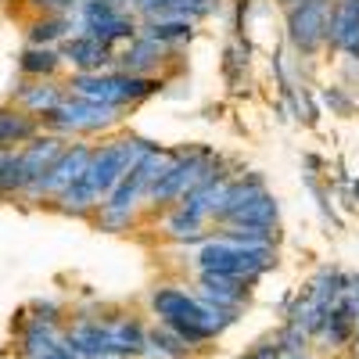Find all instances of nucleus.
Returning a JSON list of instances; mask_svg holds the SVG:
<instances>
[{
  "label": "nucleus",
  "instance_id": "5701e85b",
  "mask_svg": "<svg viewBox=\"0 0 359 359\" xmlns=\"http://www.w3.org/2000/svg\"><path fill=\"white\" fill-rule=\"evenodd\" d=\"M25 194V172L18 147H0V198H22Z\"/></svg>",
  "mask_w": 359,
  "mask_h": 359
},
{
  "label": "nucleus",
  "instance_id": "412c9836",
  "mask_svg": "<svg viewBox=\"0 0 359 359\" xmlns=\"http://www.w3.org/2000/svg\"><path fill=\"white\" fill-rule=\"evenodd\" d=\"M191 348L184 345L176 331H169L165 323H158V331H147V345H144V355L140 359H187Z\"/></svg>",
  "mask_w": 359,
  "mask_h": 359
},
{
  "label": "nucleus",
  "instance_id": "f3484780",
  "mask_svg": "<svg viewBox=\"0 0 359 359\" xmlns=\"http://www.w3.org/2000/svg\"><path fill=\"white\" fill-rule=\"evenodd\" d=\"M313 338L323 348H345V345H352V338H355V316L345 309V302H338L331 313H327V320L320 323V331Z\"/></svg>",
  "mask_w": 359,
  "mask_h": 359
},
{
  "label": "nucleus",
  "instance_id": "f03ea898",
  "mask_svg": "<svg viewBox=\"0 0 359 359\" xmlns=\"http://www.w3.org/2000/svg\"><path fill=\"white\" fill-rule=\"evenodd\" d=\"M69 94L86 97V101H101L111 108H133L147 97H155L165 86L158 76H137L123 69H104V72H72L65 79Z\"/></svg>",
  "mask_w": 359,
  "mask_h": 359
},
{
  "label": "nucleus",
  "instance_id": "9d476101",
  "mask_svg": "<svg viewBox=\"0 0 359 359\" xmlns=\"http://www.w3.org/2000/svg\"><path fill=\"white\" fill-rule=\"evenodd\" d=\"M151 313L165 327H176V323H198L201 327V298L194 291H180V287H155L151 291Z\"/></svg>",
  "mask_w": 359,
  "mask_h": 359
},
{
  "label": "nucleus",
  "instance_id": "a878e982",
  "mask_svg": "<svg viewBox=\"0 0 359 359\" xmlns=\"http://www.w3.org/2000/svg\"><path fill=\"white\" fill-rule=\"evenodd\" d=\"M219 11V0H169V8L162 18H187V22H201L208 15Z\"/></svg>",
  "mask_w": 359,
  "mask_h": 359
},
{
  "label": "nucleus",
  "instance_id": "4be33fe9",
  "mask_svg": "<svg viewBox=\"0 0 359 359\" xmlns=\"http://www.w3.org/2000/svg\"><path fill=\"white\" fill-rule=\"evenodd\" d=\"M72 36V18L69 15H40L29 25V43L33 47H54Z\"/></svg>",
  "mask_w": 359,
  "mask_h": 359
},
{
  "label": "nucleus",
  "instance_id": "ddd939ff",
  "mask_svg": "<svg viewBox=\"0 0 359 359\" xmlns=\"http://www.w3.org/2000/svg\"><path fill=\"white\" fill-rule=\"evenodd\" d=\"M198 298L216 302L226 309H245L252 298V284L248 280H233V277H216V273H198Z\"/></svg>",
  "mask_w": 359,
  "mask_h": 359
},
{
  "label": "nucleus",
  "instance_id": "473e14b6",
  "mask_svg": "<svg viewBox=\"0 0 359 359\" xmlns=\"http://www.w3.org/2000/svg\"><path fill=\"white\" fill-rule=\"evenodd\" d=\"M284 359H313L309 352H291V355H284Z\"/></svg>",
  "mask_w": 359,
  "mask_h": 359
},
{
  "label": "nucleus",
  "instance_id": "393cba45",
  "mask_svg": "<svg viewBox=\"0 0 359 359\" xmlns=\"http://www.w3.org/2000/svg\"><path fill=\"white\" fill-rule=\"evenodd\" d=\"M219 237L237 245H277V226H219Z\"/></svg>",
  "mask_w": 359,
  "mask_h": 359
},
{
  "label": "nucleus",
  "instance_id": "a211bd4d",
  "mask_svg": "<svg viewBox=\"0 0 359 359\" xmlns=\"http://www.w3.org/2000/svg\"><path fill=\"white\" fill-rule=\"evenodd\" d=\"M62 54H57V47H33L29 43L22 54H18V72L25 79H54L57 72H62Z\"/></svg>",
  "mask_w": 359,
  "mask_h": 359
},
{
  "label": "nucleus",
  "instance_id": "2eb2a0df",
  "mask_svg": "<svg viewBox=\"0 0 359 359\" xmlns=\"http://www.w3.org/2000/svg\"><path fill=\"white\" fill-rule=\"evenodd\" d=\"M104 331L111 341V352H118L123 359H140L144 345H147V331L144 323L133 316H104Z\"/></svg>",
  "mask_w": 359,
  "mask_h": 359
},
{
  "label": "nucleus",
  "instance_id": "72a5a7b5",
  "mask_svg": "<svg viewBox=\"0 0 359 359\" xmlns=\"http://www.w3.org/2000/svg\"><path fill=\"white\" fill-rule=\"evenodd\" d=\"M280 4H284V8H287V4H294V0H280Z\"/></svg>",
  "mask_w": 359,
  "mask_h": 359
},
{
  "label": "nucleus",
  "instance_id": "7ed1b4c3",
  "mask_svg": "<svg viewBox=\"0 0 359 359\" xmlns=\"http://www.w3.org/2000/svg\"><path fill=\"white\" fill-rule=\"evenodd\" d=\"M118 118H123V108L69 94L54 111L40 115V126H43V133H57V137L72 140V137H86V133H104V130L118 126Z\"/></svg>",
  "mask_w": 359,
  "mask_h": 359
},
{
  "label": "nucleus",
  "instance_id": "6ab92c4d",
  "mask_svg": "<svg viewBox=\"0 0 359 359\" xmlns=\"http://www.w3.org/2000/svg\"><path fill=\"white\" fill-rule=\"evenodd\" d=\"M277 219H280L277 198L269 194V191H262L259 198H252L241 212L230 219V226H277ZM223 226H226V223H223Z\"/></svg>",
  "mask_w": 359,
  "mask_h": 359
},
{
  "label": "nucleus",
  "instance_id": "0eeeda50",
  "mask_svg": "<svg viewBox=\"0 0 359 359\" xmlns=\"http://www.w3.org/2000/svg\"><path fill=\"white\" fill-rule=\"evenodd\" d=\"M90 158H94V147H90V144H65V151L54 158L47 176L40 180L33 191H25V201H54L65 187H72L76 180L86 176Z\"/></svg>",
  "mask_w": 359,
  "mask_h": 359
},
{
  "label": "nucleus",
  "instance_id": "9b49d317",
  "mask_svg": "<svg viewBox=\"0 0 359 359\" xmlns=\"http://www.w3.org/2000/svg\"><path fill=\"white\" fill-rule=\"evenodd\" d=\"M169 50L165 43L151 40V36H137L126 43V50H118L115 54V69H123V72H137V76H155L165 62H169Z\"/></svg>",
  "mask_w": 359,
  "mask_h": 359
},
{
  "label": "nucleus",
  "instance_id": "f8f14e48",
  "mask_svg": "<svg viewBox=\"0 0 359 359\" xmlns=\"http://www.w3.org/2000/svg\"><path fill=\"white\" fill-rule=\"evenodd\" d=\"M69 97V86L62 83V79H29V83H18L15 86V94H11V101L18 104V108H25L29 115H47V111H54L57 104H62Z\"/></svg>",
  "mask_w": 359,
  "mask_h": 359
},
{
  "label": "nucleus",
  "instance_id": "20e7f679",
  "mask_svg": "<svg viewBox=\"0 0 359 359\" xmlns=\"http://www.w3.org/2000/svg\"><path fill=\"white\" fill-rule=\"evenodd\" d=\"M151 147H155V144L144 140V137H118V140H111V144H101V147H94V158H90L83 180L90 184V191L104 201L108 191H111L147 151H151Z\"/></svg>",
  "mask_w": 359,
  "mask_h": 359
},
{
  "label": "nucleus",
  "instance_id": "39448f33",
  "mask_svg": "<svg viewBox=\"0 0 359 359\" xmlns=\"http://www.w3.org/2000/svg\"><path fill=\"white\" fill-rule=\"evenodd\" d=\"M341 291H345V273L341 269H320V273L302 287L298 302L287 309V323H298L302 331L316 334L320 323L327 320V313L341 302Z\"/></svg>",
  "mask_w": 359,
  "mask_h": 359
},
{
  "label": "nucleus",
  "instance_id": "6e6552de",
  "mask_svg": "<svg viewBox=\"0 0 359 359\" xmlns=\"http://www.w3.org/2000/svg\"><path fill=\"white\" fill-rule=\"evenodd\" d=\"M62 62H69L76 72H104L115 69V47H104L101 40L86 36V33H72L69 40L57 43Z\"/></svg>",
  "mask_w": 359,
  "mask_h": 359
},
{
  "label": "nucleus",
  "instance_id": "bb28decb",
  "mask_svg": "<svg viewBox=\"0 0 359 359\" xmlns=\"http://www.w3.org/2000/svg\"><path fill=\"white\" fill-rule=\"evenodd\" d=\"M245 72H248V43L233 40L226 47V57H223V76H226L230 86H237V83L245 79Z\"/></svg>",
  "mask_w": 359,
  "mask_h": 359
},
{
  "label": "nucleus",
  "instance_id": "f257e3e1",
  "mask_svg": "<svg viewBox=\"0 0 359 359\" xmlns=\"http://www.w3.org/2000/svg\"><path fill=\"white\" fill-rule=\"evenodd\" d=\"M194 266H198V273H216V277L255 284L266 269L277 266V245H237L216 233L198 248Z\"/></svg>",
  "mask_w": 359,
  "mask_h": 359
},
{
  "label": "nucleus",
  "instance_id": "b1692460",
  "mask_svg": "<svg viewBox=\"0 0 359 359\" xmlns=\"http://www.w3.org/2000/svg\"><path fill=\"white\" fill-rule=\"evenodd\" d=\"M205 230V219H198V216H191V212H184L180 205H172L169 208V216H165V233L172 237V241H201V233Z\"/></svg>",
  "mask_w": 359,
  "mask_h": 359
},
{
  "label": "nucleus",
  "instance_id": "2f4dec72",
  "mask_svg": "<svg viewBox=\"0 0 359 359\" xmlns=\"http://www.w3.org/2000/svg\"><path fill=\"white\" fill-rule=\"evenodd\" d=\"M352 352H355V359H359V323H355V338H352Z\"/></svg>",
  "mask_w": 359,
  "mask_h": 359
},
{
  "label": "nucleus",
  "instance_id": "c756f323",
  "mask_svg": "<svg viewBox=\"0 0 359 359\" xmlns=\"http://www.w3.org/2000/svg\"><path fill=\"white\" fill-rule=\"evenodd\" d=\"M323 101L331 104V111H338V115H348L352 111V101L341 94V86H327L323 90Z\"/></svg>",
  "mask_w": 359,
  "mask_h": 359
},
{
  "label": "nucleus",
  "instance_id": "c85d7f7f",
  "mask_svg": "<svg viewBox=\"0 0 359 359\" xmlns=\"http://www.w3.org/2000/svg\"><path fill=\"white\" fill-rule=\"evenodd\" d=\"M341 302H345V309L355 316V323H359V273H345V291H341Z\"/></svg>",
  "mask_w": 359,
  "mask_h": 359
},
{
  "label": "nucleus",
  "instance_id": "1a4fd4ad",
  "mask_svg": "<svg viewBox=\"0 0 359 359\" xmlns=\"http://www.w3.org/2000/svg\"><path fill=\"white\" fill-rule=\"evenodd\" d=\"M65 137H57V133H36L29 144H22L18 147V155H22V172H25V191H33L40 180L47 176V169L54 165V158L65 151ZM25 198V194H22Z\"/></svg>",
  "mask_w": 359,
  "mask_h": 359
},
{
  "label": "nucleus",
  "instance_id": "7c9ffc66",
  "mask_svg": "<svg viewBox=\"0 0 359 359\" xmlns=\"http://www.w3.org/2000/svg\"><path fill=\"white\" fill-rule=\"evenodd\" d=\"M29 313H33V316H29V320H43V323H57V313H62V309H57L54 302H33V306H29Z\"/></svg>",
  "mask_w": 359,
  "mask_h": 359
},
{
  "label": "nucleus",
  "instance_id": "4468645a",
  "mask_svg": "<svg viewBox=\"0 0 359 359\" xmlns=\"http://www.w3.org/2000/svg\"><path fill=\"white\" fill-rule=\"evenodd\" d=\"M65 341H69V348H72L79 359H101V355L111 352L104 320H94V316H79L72 331H65Z\"/></svg>",
  "mask_w": 359,
  "mask_h": 359
},
{
  "label": "nucleus",
  "instance_id": "cd10ccee",
  "mask_svg": "<svg viewBox=\"0 0 359 359\" xmlns=\"http://www.w3.org/2000/svg\"><path fill=\"white\" fill-rule=\"evenodd\" d=\"M277 341H280V348L291 355V352H309V341H313V334L309 331H302L298 323H284L280 331H277Z\"/></svg>",
  "mask_w": 359,
  "mask_h": 359
},
{
  "label": "nucleus",
  "instance_id": "dca6fc26",
  "mask_svg": "<svg viewBox=\"0 0 359 359\" xmlns=\"http://www.w3.org/2000/svg\"><path fill=\"white\" fill-rule=\"evenodd\" d=\"M40 118L29 115L18 104H4L0 108V147H22L40 133Z\"/></svg>",
  "mask_w": 359,
  "mask_h": 359
},
{
  "label": "nucleus",
  "instance_id": "aec40b11",
  "mask_svg": "<svg viewBox=\"0 0 359 359\" xmlns=\"http://www.w3.org/2000/svg\"><path fill=\"white\" fill-rule=\"evenodd\" d=\"M140 33L165 43V47H176V43H191L194 40V22H187V18H147L140 25Z\"/></svg>",
  "mask_w": 359,
  "mask_h": 359
},
{
  "label": "nucleus",
  "instance_id": "423d86ee",
  "mask_svg": "<svg viewBox=\"0 0 359 359\" xmlns=\"http://www.w3.org/2000/svg\"><path fill=\"white\" fill-rule=\"evenodd\" d=\"M334 0H294L284 8L287 43L298 57H316L327 47V18Z\"/></svg>",
  "mask_w": 359,
  "mask_h": 359
}]
</instances>
